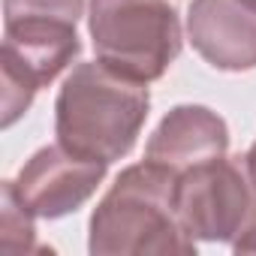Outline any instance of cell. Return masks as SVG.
I'll return each mask as SVG.
<instances>
[{
	"instance_id": "cell-1",
	"label": "cell",
	"mask_w": 256,
	"mask_h": 256,
	"mask_svg": "<svg viewBox=\"0 0 256 256\" xmlns=\"http://www.w3.org/2000/svg\"><path fill=\"white\" fill-rule=\"evenodd\" d=\"M151 112L148 82L102 64H78L54 100L58 142L108 166L133 151Z\"/></svg>"
},
{
	"instance_id": "cell-2",
	"label": "cell",
	"mask_w": 256,
	"mask_h": 256,
	"mask_svg": "<svg viewBox=\"0 0 256 256\" xmlns=\"http://www.w3.org/2000/svg\"><path fill=\"white\" fill-rule=\"evenodd\" d=\"M175 184L178 175L151 160L126 166L90 214L88 250L94 256L196 253V238L175 211Z\"/></svg>"
},
{
	"instance_id": "cell-3",
	"label": "cell",
	"mask_w": 256,
	"mask_h": 256,
	"mask_svg": "<svg viewBox=\"0 0 256 256\" xmlns=\"http://www.w3.org/2000/svg\"><path fill=\"white\" fill-rule=\"evenodd\" d=\"M88 34L112 70L157 82L181 54V18L166 0H90Z\"/></svg>"
},
{
	"instance_id": "cell-4",
	"label": "cell",
	"mask_w": 256,
	"mask_h": 256,
	"mask_svg": "<svg viewBox=\"0 0 256 256\" xmlns=\"http://www.w3.org/2000/svg\"><path fill=\"white\" fill-rule=\"evenodd\" d=\"M82 54V40L76 24L60 22H10L4 24V126H12L34 102V96L48 88L76 58Z\"/></svg>"
},
{
	"instance_id": "cell-5",
	"label": "cell",
	"mask_w": 256,
	"mask_h": 256,
	"mask_svg": "<svg viewBox=\"0 0 256 256\" xmlns=\"http://www.w3.org/2000/svg\"><path fill=\"white\" fill-rule=\"evenodd\" d=\"M175 211L196 241L232 244L256 211V190L241 157H220L178 175Z\"/></svg>"
},
{
	"instance_id": "cell-6",
	"label": "cell",
	"mask_w": 256,
	"mask_h": 256,
	"mask_svg": "<svg viewBox=\"0 0 256 256\" xmlns=\"http://www.w3.org/2000/svg\"><path fill=\"white\" fill-rule=\"evenodd\" d=\"M108 172L106 160L84 157L60 142L40 148L22 169L16 184L18 199L40 220H60L76 214L102 184Z\"/></svg>"
},
{
	"instance_id": "cell-7",
	"label": "cell",
	"mask_w": 256,
	"mask_h": 256,
	"mask_svg": "<svg viewBox=\"0 0 256 256\" xmlns=\"http://www.w3.org/2000/svg\"><path fill=\"white\" fill-rule=\"evenodd\" d=\"M187 40L214 70H256V4L193 0L187 10Z\"/></svg>"
},
{
	"instance_id": "cell-8",
	"label": "cell",
	"mask_w": 256,
	"mask_h": 256,
	"mask_svg": "<svg viewBox=\"0 0 256 256\" xmlns=\"http://www.w3.org/2000/svg\"><path fill=\"white\" fill-rule=\"evenodd\" d=\"M229 151V126L208 106H175L157 124L145 145V160L169 169L172 175H184L193 166L226 157Z\"/></svg>"
},
{
	"instance_id": "cell-9",
	"label": "cell",
	"mask_w": 256,
	"mask_h": 256,
	"mask_svg": "<svg viewBox=\"0 0 256 256\" xmlns=\"http://www.w3.org/2000/svg\"><path fill=\"white\" fill-rule=\"evenodd\" d=\"M34 220L36 217L18 199L16 184L4 181V187H0V250L4 253L46 250V247H36V226H34Z\"/></svg>"
},
{
	"instance_id": "cell-10",
	"label": "cell",
	"mask_w": 256,
	"mask_h": 256,
	"mask_svg": "<svg viewBox=\"0 0 256 256\" xmlns=\"http://www.w3.org/2000/svg\"><path fill=\"white\" fill-rule=\"evenodd\" d=\"M84 0H4V24L10 22H60L78 24Z\"/></svg>"
},
{
	"instance_id": "cell-11",
	"label": "cell",
	"mask_w": 256,
	"mask_h": 256,
	"mask_svg": "<svg viewBox=\"0 0 256 256\" xmlns=\"http://www.w3.org/2000/svg\"><path fill=\"white\" fill-rule=\"evenodd\" d=\"M244 160V169H247V178H250V184H253V190H256V142L247 148V154L241 157Z\"/></svg>"
},
{
	"instance_id": "cell-12",
	"label": "cell",
	"mask_w": 256,
	"mask_h": 256,
	"mask_svg": "<svg viewBox=\"0 0 256 256\" xmlns=\"http://www.w3.org/2000/svg\"><path fill=\"white\" fill-rule=\"evenodd\" d=\"M250 4H256V0H250Z\"/></svg>"
}]
</instances>
